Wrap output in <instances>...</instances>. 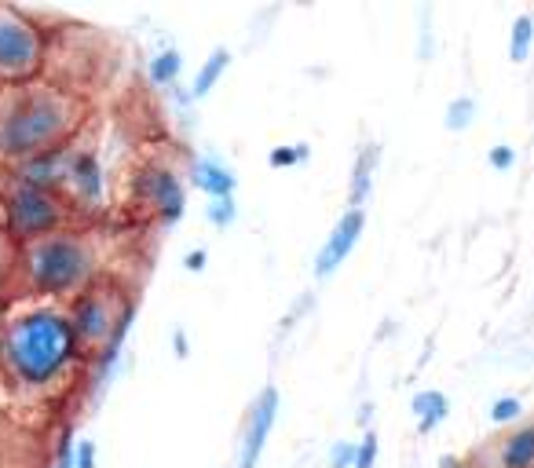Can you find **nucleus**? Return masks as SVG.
<instances>
[{
    "mask_svg": "<svg viewBox=\"0 0 534 468\" xmlns=\"http://www.w3.org/2000/svg\"><path fill=\"white\" fill-rule=\"evenodd\" d=\"M88 377V355L77 341L66 304L15 297L0 330V381L26 403H52Z\"/></svg>",
    "mask_w": 534,
    "mask_h": 468,
    "instance_id": "1",
    "label": "nucleus"
},
{
    "mask_svg": "<svg viewBox=\"0 0 534 468\" xmlns=\"http://www.w3.org/2000/svg\"><path fill=\"white\" fill-rule=\"evenodd\" d=\"M88 99L59 88L48 77L0 85V169L74 143L88 128Z\"/></svg>",
    "mask_w": 534,
    "mask_h": 468,
    "instance_id": "2",
    "label": "nucleus"
},
{
    "mask_svg": "<svg viewBox=\"0 0 534 468\" xmlns=\"http://www.w3.org/2000/svg\"><path fill=\"white\" fill-rule=\"evenodd\" d=\"M103 278V253L88 227H66L19 245V297L70 304Z\"/></svg>",
    "mask_w": 534,
    "mask_h": 468,
    "instance_id": "3",
    "label": "nucleus"
},
{
    "mask_svg": "<svg viewBox=\"0 0 534 468\" xmlns=\"http://www.w3.org/2000/svg\"><path fill=\"white\" fill-rule=\"evenodd\" d=\"M187 169L176 165L169 154H147L129 172V205L143 213L150 224L176 227L187 216Z\"/></svg>",
    "mask_w": 534,
    "mask_h": 468,
    "instance_id": "4",
    "label": "nucleus"
},
{
    "mask_svg": "<svg viewBox=\"0 0 534 468\" xmlns=\"http://www.w3.org/2000/svg\"><path fill=\"white\" fill-rule=\"evenodd\" d=\"M0 198H4V234L15 245L37 242V238H48L55 231H66V227H81L63 194L41 191V187L4 176Z\"/></svg>",
    "mask_w": 534,
    "mask_h": 468,
    "instance_id": "5",
    "label": "nucleus"
},
{
    "mask_svg": "<svg viewBox=\"0 0 534 468\" xmlns=\"http://www.w3.org/2000/svg\"><path fill=\"white\" fill-rule=\"evenodd\" d=\"M48 44L52 37L37 15L15 4H0V85H22L44 77Z\"/></svg>",
    "mask_w": 534,
    "mask_h": 468,
    "instance_id": "6",
    "label": "nucleus"
},
{
    "mask_svg": "<svg viewBox=\"0 0 534 468\" xmlns=\"http://www.w3.org/2000/svg\"><path fill=\"white\" fill-rule=\"evenodd\" d=\"M136 300H139L136 293H129V289L118 286L114 278L103 275L96 286L85 289L81 297H74L70 304H66L70 326H74L77 341H81V348H85L88 362L107 348L110 337H114V330H118L121 319H125V311H129Z\"/></svg>",
    "mask_w": 534,
    "mask_h": 468,
    "instance_id": "7",
    "label": "nucleus"
},
{
    "mask_svg": "<svg viewBox=\"0 0 534 468\" xmlns=\"http://www.w3.org/2000/svg\"><path fill=\"white\" fill-rule=\"evenodd\" d=\"M85 132L70 143V169H66V183H63V198L74 209L77 220H81V227L99 220L110 209L107 165H103V154H99L96 143L85 139Z\"/></svg>",
    "mask_w": 534,
    "mask_h": 468,
    "instance_id": "8",
    "label": "nucleus"
},
{
    "mask_svg": "<svg viewBox=\"0 0 534 468\" xmlns=\"http://www.w3.org/2000/svg\"><path fill=\"white\" fill-rule=\"evenodd\" d=\"M278 410H282V392L275 384H264L253 403L246 410L242 432H238V450H235V468H257L260 458L267 454V443L275 436Z\"/></svg>",
    "mask_w": 534,
    "mask_h": 468,
    "instance_id": "9",
    "label": "nucleus"
},
{
    "mask_svg": "<svg viewBox=\"0 0 534 468\" xmlns=\"http://www.w3.org/2000/svg\"><path fill=\"white\" fill-rule=\"evenodd\" d=\"M366 231V209H344L337 216V224L330 227V234L322 238L319 253L311 260V275L315 282H330L344 264H348V256L355 253V245L363 238Z\"/></svg>",
    "mask_w": 534,
    "mask_h": 468,
    "instance_id": "10",
    "label": "nucleus"
},
{
    "mask_svg": "<svg viewBox=\"0 0 534 468\" xmlns=\"http://www.w3.org/2000/svg\"><path fill=\"white\" fill-rule=\"evenodd\" d=\"M476 468H534V417L469 454Z\"/></svg>",
    "mask_w": 534,
    "mask_h": 468,
    "instance_id": "11",
    "label": "nucleus"
},
{
    "mask_svg": "<svg viewBox=\"0 0 534 468\" xmlns=\"http://www.w3.org/2000/svg\"><path fill=\"white\" fill-rule=\"evenodd\" d=\"M187 183L194 191L205 194V202H220V198H235L238 191V176L220 154H194L187 165Z\"/></svg>",
    "mask_w": 534,
    "mask_h": 468,
    "instance_id": "12",
    "label": "nucleus"
},
{
    "mask_svg": "<svg viewBox=\"0 0 534 468\" xmlns=\"http://www.w3.org/2000/svg\"><path fill=\"white\" fill-rule=\"evenodd\" d=\"M66 169H70V143L59 150H48V154H37V158H30V161H22V165L8 169V176L19 183H30V187H41V191L63 194Z\"/></svg>",
    "mask_w": 534,
    "mask_h": 468,
    "instance_id": "13",
    "label": "nucleus"
},
{
    "mask_svg": "<svg viewBox=\"0 0 534 468\" xmlns=\"http://www.w3.org/2000/svg\"><path fill=\"white\" fill-rule=\"evenodd\" d=\"M377 169H381V143L366 139L363 147L355 150L352 172H348V209H366L370 194H374Z\"/></svg>",
    "mask_w": 534,
    "mask_h": 468,
    "instance_id": "14",
    "label": "nucleus"
},
{
    "mask_svg": "<svg viewBox=\"0 0 534 468\" xmlns=\"http://www.w3.org/2000/svg\"><path fill=\"white\" fill-rule=\"evenodd\" d=\"M410 417H414V425L421 436H432V432L450 417V395L439 392V388H421V392H414V399H410Z\"/></svg>",
    "mask_w": 534,
    "mask_h": 468,
    "instance_id": "15",
    "label": "nucleus"
},
{
    "mask_svg": "<svg viewBox=\"0 0 534 468\" xmlns=\"http://www.w3.org/2000/svg\"><path fill=\"white\" fill-rule=\"evenodd\" d=\"M231 48L227 44H220V48H213L209 52V59H205L198 70H194V77H191V88H187V96H191V103H202V99H209L213 96V88L224 81V74L231 70Z\"/></svg>",
    "mask_w": 534,
    "mask_h": 468,
    "instance_id": "16",
    "label": "nucleus"
},
{
    "mask_svg": "<svg viewBox=\"0 0 534 468\" xmlns=\"http://www.w3.org/2000/svg\"><path fill=\"white\" fill-rule=\"evenodd\" d=\"M183 52L180 48H161V52H154L147 59V81L154 88H172L176 81H180V74H183Z\"/></svg>",
    "mask_w": 534,
    "mask_h": 468,
    "instance_id": "17",
    "label": "nucleus"
},
{
    "mask_svg": "<svg viewBox=\"0 0 534 468\" xmlns=\"http://www.w3.org/2000/svg\"><path fill=\"white\" fill-rule=\"evenodd\" d=\"M19 297V245L0 231V308Z\"/></svg>",
    "mask_w": 534,
    "mask_h": 468,
    "instance_id": "18",
    "label": "nucleus"
},
{
    "mask_svg": "<svg viewBox=\"0 0 534 468\" xmlns=\"http://www.w3.org/2000/svg\"><path fill=\"white\" fill-rule=\"evenodd\" d=\"M476 117H480V99L465 92V96H454L447 103V110H443V125H447V132L461 136V132H469V128L476 125Z\"/></svg>",
    "mask_w": 534,
    "mask_h": 468,
    "instance_id": "19",
    "label": "nucleus"
},
{
    "mask_svg": "<svg viewBox=\"0 0 534 468\" xmlns=\"http://www.w3.org/2000/svg\"><path fill=\"white\" fill-rule=\"evenodd\" d=\"M487 421H491L494 428H502V432L516 428L520 421H527L524 399H520V395H498V399H491V406H487Z\"/></svg>",
    "mask_w": 534,
    "mask_h": 468,
    "instance_id": "20",
    "label": "nucleus"
},
{
    "mask_svg": "<svg viewBox=\"0 0 534 468\" xmlns=\"http://www.w3.org/2000/svg\"><path fill=\"white\" fill-rule=\"evenodd\" d=\"M531 52H534V15L524 11V15H516L513 30H509V59L520 66L531 59Z\"/></svg>",
    "mask_w": 534,
    "mask_h": 468,
    "instance_id": "21",
    "label": "nucleus"
},
{
    "mask_svg": "<svg viewBox=\"0 0 534 468\" xmlns=\"http://www.w3.org/2000/svg\"><path fill=\"white\" fill-rule=\"evenodd\" d=\"M311 161V147L308 143H286V147H275L267 154V165L271 169H300Z\"/></svg>",
    "mask_w": 534,
    "mask_h": 468,
    "instance_id": "22",
    "label": "nucleus"
},
{
    "mask_svg": "<svg viewBox=\"0 0 534 468\" xmlns=\"http://www.w3.org/2000/svg\"><path fill=\"white\" fill-rule=\"evenodd\" d=\"M235 220H238V198H220V202L205 205V224L213 227V231H227V227H235Z\"/></svg>",
    "mask_w": 534,
    "mask_h": 468,
    "instance_id": "23",
    "label": "nucleus"
},
{
    "mask_svg": "<svg viewBox=\"0 0 534 468\" xmlns=\"http://www.w3.org/2000/svg\"><path fill=\"white\" fill-rule=\"evenodd\" d=\"M377 458H381V443H377V432H363L355 439V468H377Z\"/></svg>",
    "mask_w": 534,
    "mask_h": 468,
    "instance_id": "24",
    "label": "nucleus"
},
{
    "mask_svg": "<svg viewBox=\"0 0 534 468\" xmlns=\"http://www.w3.org/2000/svg\"><path fill=\"white\" fill-rule=\"evenodd\" d=\"M74 443H77V439L70 436V428H63V432L55 436L52 461H48V468H74Z\"/></svg>",
    "mask_w": 534,
    "mask_h": 468,
    "instance_id": "25",
    "label": "nucleus"
},
{
    "mask_svg": "<svg viewBox=\"0 0 534 468\" xmlns=\"http://www.w3.org/2000/svg\"><path fill=\"white\" fill-rule=\"evenodd\" d=\"M326 468H355V439H337L326 450Z\"/></svg>",
    "mask_w": 534,
    "mask_h": 468,
    "instance_id": "26",
    "label": "nucleus"
},
{
    "mask_svg": "<svg viewBox=\"0 0 534 468\" xmlns=\"http://www.w3.org/2000/svg\"><path fill=\"white\" fill-rule=\"evenodd\" d=\"M487 165H491L494 172H509L516 165V147H509V143H494V147L487 150Z\"/></svg>",
    "mask_w": 534,
    "mask_h": 468,
    "instance_id": "27",
    "label": "nucleus"
},
{
    "mask_svg": "<svg viewBox=\"0 0 534 468\" xmlns=\"http://www.w3.org/2000/svg\"><path fill=\"white\" fill-rule=\"evenodd\" d=\"M96 465H99L96 439H77L74 443V468H96Z\"/></svg>",
    "mask_w": 534,
    "mask_h": 468,
    "instance_id": "28",
    "label": "nucleus"
},
{
    "mask_svg": "<svg viewBox=\"0 0 534 468\" xmlns=\"http://www.w3.org/2000/svg\"><path fill=\"white\" fill-rule=\"evenodd\" d=\"M205 264H209V249H202V245H194V249L183 253V271L187 275H202Z\"/></svg>",
    "mask_w": 534,
    "mask_h": 468,
    "instance_id": "29",
    "label": "nucleus"
},
{
    "mask_svg": "<svg viewBox=\"0 0 534 468\" xmlns=\"http://www.w3.org/2000/svg\"><path fill=\"white\" fill-rule=\"evenodd\" d=\"M172 355H176V359H187V355H191V344H187V333L183 330H172Z\"/></svg>",
    "mask_w": 534,
    "mask_h": 468,
    "instance_id": "30",
    "label": "nucleus"
},
{
    "mask_svg": "<svg viewBox=\"0 0 534 468\" xmlns=\"http://www.w3.org/2000/svg\"><path fill=\"white\" fill-rule=\"evenodd\" d=\"M370 421H374V403H366L363 414H359V425H363V432H370Z\"/></svg>",
    "mask_w": 534,
    "mask_h": 468,
    "instance_id": "31",
    "label": "nucleus"
},
{
    "mask_svg": "<svg viewBox=\"0 0 534 468\" xmlns=\"http://www.w3.org/2000/svg\"><path fill=\"white\" fill-rule=\"evenodd\" d=\"M4 176H8V169H0V187H4ZM0 231H4V198H0Z\"/></svg>",
    "mask_w": 534,
    "mask_h": 468,
    "instance_id": "32",
    "label": "nucleus"
},
{
    "mask_svg": "<svg viewBox=\"0 0 534 468\" xmlns=\"http://www.w3.org/2000/svg\"><path fill=\"white\" fill-rule=\"evenodd\" d=\"M0 330H4V308H0Z\"/></svg>",
    "mask_w": 534,
    "mask_h": 468,
    "instance_id": "33",
    "label": "nucleus"
}]
</instances>
